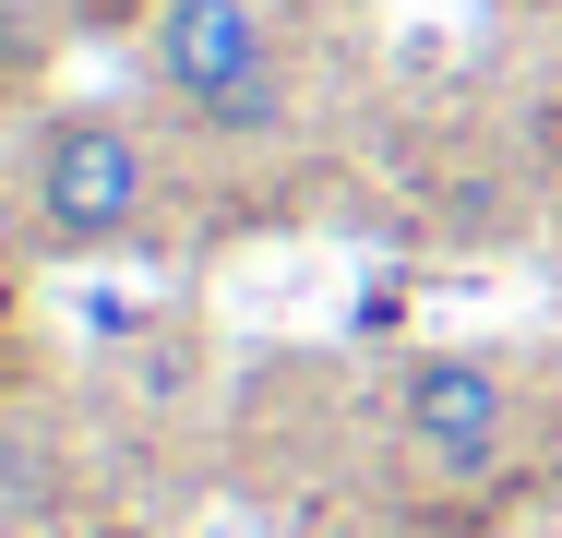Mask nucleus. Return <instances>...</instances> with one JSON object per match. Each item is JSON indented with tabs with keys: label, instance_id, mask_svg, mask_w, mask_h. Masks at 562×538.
Instances as JSON below:
<instances>
[{
	"label": "nucleus",
	"instance_id": "nucleus-1",
	"mask_svg": "<svg viewBox=\"0 0 562 538\" xmlns=\"http://www.w3.org/2000/svg\"><path fill=\"white\" fill-rule=\"evenodd\" d=\"M144 72L216 144H276L288 132V48H276L263 0H156L144 12Z\"/></svg>",
	"mask_w": 562,
	"mask_h": 538
},
{
	"label": "nucleus",
	"instance_id": "nucleus-2",
	"mask_svg": "<svg viewBox=\"0 0 562 538\" xmlns=\"http://www.w3.org/2000/svg\"><path fill=\"white\" fill-rule=\"evenodd\" d=\"M24 204H36V239L60 251H109L156 215V144L109 120V108H60L24 156Z\"/></svg>",
	"mask_w": 562,
	"mask_h": 538
},
{
	"label": "nucleus",
	"instance_id": "nucleus-3",
	"mask_svg": "<svg viewBox=\"0 0 562 538\" xmlns=\"http://www.w3.org/2000/svg\"><path fill=\"white\" fill-rule=\"evenodd\" d=\"M395 442L419 455V479L479 491V479L515 467V442H527V395H515V371L479 359V347H419V359L395 371Z\"/></svg>",
	"mask_w": 562,
	"mask_h": 538
}]
</instances>
